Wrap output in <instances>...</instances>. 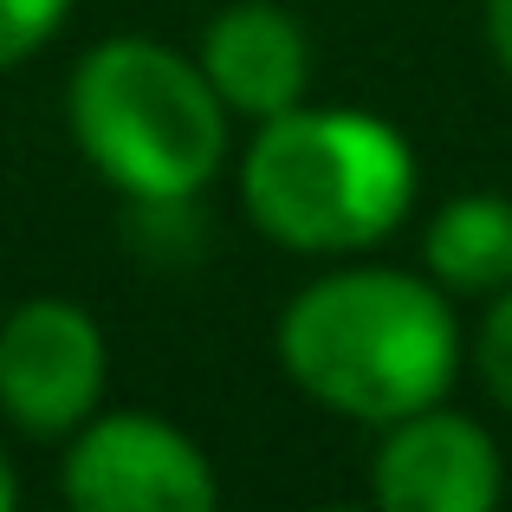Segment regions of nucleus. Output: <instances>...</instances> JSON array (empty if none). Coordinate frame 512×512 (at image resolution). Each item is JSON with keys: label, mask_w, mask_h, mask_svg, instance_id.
I'll use <instances>...</instances> for the list:
<instances>
[{"label": "nucleus", "mask_w": 512, "mask_h": 512, "mask_svg": "<svg viewBox=\"0 0 512 512\" xmlns=\"http://www.w3.org/2000/svg\"><path fill=\"white\" fill-rule=\"evenodd\" d=\"M279 363L331 415L383 428L454 389L461 325L435 279L396 266H338L286 305Z\"/></svg>", "instance_id": "f257e3e1"}, {"label": "nucleus", "mask_w": 512, "mask_h": 512, "mask_svg": "<svg viewBox=\"0 0 512 512\" xmlns=\"http://www.w3.org/2000/svg\"><path fill=\"white\" fill-rule=\"evenodd\" d=\"M240 201L253 227L292 253H363L402 227L415 201V156L396 124L370 111L266 117L240 163Z\"/></svg>", "instance_id": "f03ea898"}, {"label": "nucleus", "mask_w": 512, "mask_h": 512, "mask_svg": "<svg viewBox=\"0 0 512 512\" xmlns=\"http://www.w3.org/2000/svg\"><path fill=\"white\" fill-rule=\"evenodd\" d=\"M72 137L85 163L143 208H182L227 156V104L201 59L143 33L104 39L72 72Z\"/></svg>", "instance_id": "7ed1b4c3"}, {"label": "nucleus", "mask_w": 512, "mask_h": 512, "mask_svg": "<svg viewBox=\"0 0 512 512\" xmlns=\"http://www.w3.org/2000/svg\"><path fill=\"white\" fill-rule=\"evenodd\" d=\"M104 402V331L72 299H26L0 325V409L13 428L52 441L78 435Z\"/></svg>", "instance_id": "20e7f679"}, {"label": "nucleus", "mask_w": 512, "mask_h": 512, "mask_svg": "<svg viewBox=\"0 0 512 512\" xmlns=\"http://www.w3.org/2000/svg\"><path fill=\"white\" fill-rule=\"evenodd\" d=\"M65 500L78 512H208L221 487L182 428L156 415H91L65 454Z\"/></svg>", "instance_id": "39448f33"}, {"label": "nucleus", "mask_w": 512, "mask_h": 512, "mask_svg": "<svg viewBox=\"0 0 512 512\" xmlns=\"http://www.w3.org/2000/svg\"><path fill=\"white\" fill-rule=\"evenodd\" d=\"M500 448L461 409H428L383 422V448L370 461V493L389 512H487L500 500Z\"/></svg>", "instance_id": "423d86ee"}, {"label": "nucleus", "mask_w": 512, "mask_h": 512, "mask_svg": "<svg viewBox=\"0 0 512 512\" xmlns=\"http://www.w3.org/2000/svg\"><path fill=\"white\" fill-rule=\"evenodd\" d=\"M201 72L221 91L227 111L240 117H279L292 104H305L312 85V39L273 0H234L227 13H214L201 33Z\"/></svg>", "instance_id": "0eeeda50"}, {"label": "nucleus", "mask_w": 512, "mask_h": 512, "mask_svg": "<svg viewBox=\"0 0 512 512\" xmlns=\"http://www.w3.org/2000/svg\"><path fill=\"white\" fill-rule=\"evenodd\" d=\"M422 266L441 292H461V299L512 286V195L474 188V195L441 201L422 234Z\"/></svg>", "instance_id": "6e6552de"}, {"label": "nucleus", "mask_w": 512, "mask_h": 512, "mask_svg": "<svg viewBox=\"0 0 512 512\" xmlns=\"http://www.w3.org/2000/svg\"><path fill=\"white\" fill-rule=\"evenodd\" d=\"M474 370L487 383V396L512 415V286L487 292V312H480L474 331Z\"/></svg>", "instance_id": "1a4fd4ad"}, {"label": "nucleus", "mask_w": 512, "mask_h": 512, "mask_svg": "<svg viewBox=\"0 0 512 512\" xmlns=\"http://www.w3.org/2000/svg\"><path fill=\"white\" fill-rule=\"evenodd\" d=\"M65 13H72V0H0V72L33 59L65 26Z\"/></svg>", "instance_id": "9d476101"}, {"label": "nucleus", "mask_w": 512, "mask_h": 512, "mask_svg": "<svg viewBox=\"0 0 512 512\" xmlns=\"http://www.w3.org/2000/svg\"><path fill=\"white\" fill-rule=\"evenodd\" d=\"M480 20H487V46L500 59V72L512 78V0H480Z\"/></svg>", "instance_id": "9b49d317"}, {"label": "nucleus", "mask_w": 512, "mask_h": 512, "mask_svg": "<svg viewBox=\"0 0 512 512\" xmlns=\"http://www.w3.org/2000/svg\"><path fill=\"white\" fill-rule=\"evenodd\" d=\"M13 500H20V487H13V467H7V454H0V512H7Z\"/></svg>", "instance_id": "f8f14e48"}]
</instances>
